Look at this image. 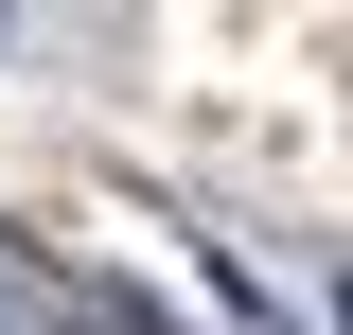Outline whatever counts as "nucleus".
<instances>
[{
  "mask_svg": "<svg viewBox=\"0 0 353 335\" xmlns=\"http://www.w3.org/2000/svg\"><path fill=\"white\" fill-rule=\"evenodd\" d=\"M0 335H18V318H0Z\"/></svg>",
  "mask_w": 353,
  "mask_h": 335,
  "instance_id": "2",
  "label": "nucleus"
},
{
  "mask_svg": "<svg viewBox=\"0 0 353 335\" xmlns=\"http://www.w3.org/2000/svg\"><path fill=\"white\" fill-rule=\"evenodd\" d=\"M71 335H176L141 283H106V265H71Z\"/></svg>",
  "mask_w": 353,
  "mask_h": 335,
  "instance_id": "1",
  "label": "nucleus"
}]
</instances>
